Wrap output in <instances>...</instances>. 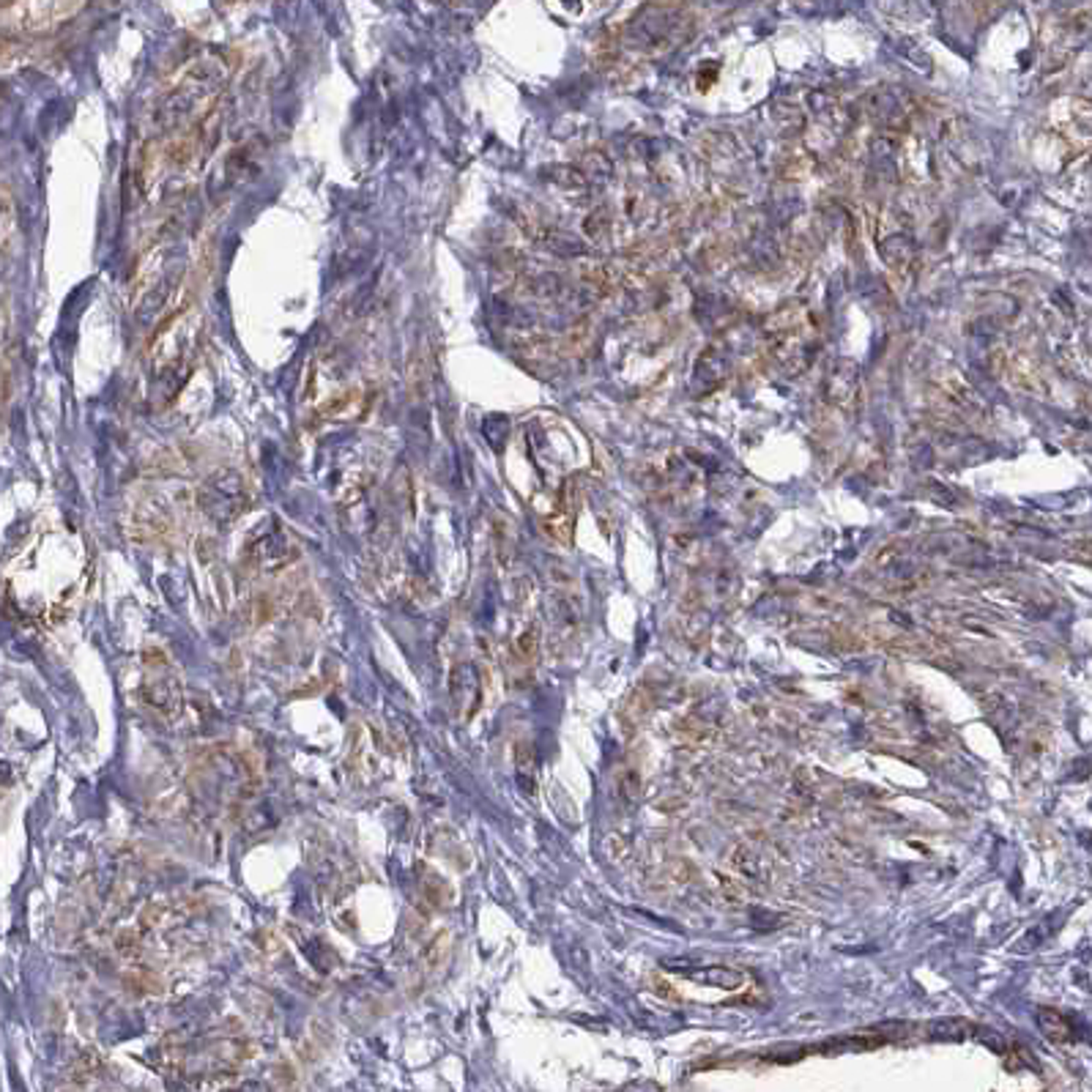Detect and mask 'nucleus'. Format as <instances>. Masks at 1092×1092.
Returning <instances> with one entry per match:
<instances>
[{
  "mask_svg": "<svg viewBox=\"0 0 1092 1092\" xmlns=\"http://www.w3.org/2000/svg\"><path fill=\"white\" fill-rule=\"evenodd\" d=\"M649 710H652V698L646 696V690H644V688H639V690H635V693L627 698L625 715H627L632 723H641V720L649 715Z\"/></svg>",
  "mask_w": 1092,
  "mask_h": 1092,
  "instance_id": "5",
  "label": "nucleus"
},
{
  "mask_svg": "<svg viewBox=\"0 0 1092 1092\" xmlns=\"http://www.w3.org/2000/svg\"><path fill=\"white\" fill-rule=\"evenodd\" d=\"M663 967L671 969V972L688 974L693 983H703V986H712V989H728V991H734V989H739V986L747 983V974L739 972V969H732V967H703V969H693V967H685V961H663Z\"/></svg>",
  "mask_w": 1092,
  "mask_h": 1092,
  "instance_id": "1",
  "label": "nucleus"
},
{
  "mask_svg": "<svg viewBox=\"0 0 1092 1092\" xmlns=\"http://www.w3.org/2000/svg\"><path fill=\"white\" fill-rule=\"evenodd\" d=\"M4 50H6V41H4V39H0V53H4Z\"/></svg>",
  "mask_w": 1092,
  "mask_h": 1092,
  "instance_id": "10",
  "label": "nucleus"
},
{
  "mask_svg": "<svg viewBox=\"0 0 1092 1092\" xmlns=\"http://www.w3.org/2000/svg\"><path fill=\"white\" fill-rule=\"evenodd\" d=\"M923 1030H925V1038H931V1040H950V1043H955V1040H964V1038L972 1035V1024L967 1018L947 1016V1018L928 1021Z\"/></svg>",
  "mask_w": 1092,
  "mask_h": 1092,
  "instance_id": "3",
  "label": "nucleus"
},
{
  "mask_svg": "<svg viewBox=\"0 0 1092 1092\" xmlns=\"http://www.w3.org/2000/svg\"><path fill=\"white\" fill-rule=\"evenodd\" d=\"M1035 1024H1038V1030L1049 1038L1052 1043H1067L1074 1038V1027H1071V1021H1067L1060 1010H1052V1008H1040L1038 1013H1035Z\"/></svg>",
  "mask_w": 1092,
  "mask_h": 1092,
  "instance_id": "2",
  "label": "nucleus"
},
{
  "mask_svg": "<svg viewBox=\"0 0 1092 1092\" xmlns=\"http://www.w3.org/2000/svg\"><path fill=\"white\" fill-rule=\"evenodd\" d=\"M717 884H720V890H723V896L732 901V903H739L742 898H745V887L732 876V874H720L717 871Z\"/></svg>",
  "mask_w": 1092,
  "mask_h": 1092,
  "instance_id": "7",
  "label": "nucleus"
},
{
  "mask_svg": "<svg viewBox=\"0 0 1092 1092\" xmlns=\"http://www.w3.org/2000/svg\"><path fill=\"white\" fill-rule=\"evenodd\" d=\"M732 866L742 874V876H747V879H759V881H764V876H767V857L761 854V852H756L750 844H739L734 852H732Z\"/></svg>",
  "mask_w": 1092,
  "mask_h": 1092,
  "instance_id": "4",
  "label": "nucleus"
},
{
  "mask_svg": "<svg viewBox=\"0 0 1092 1092\" xmlns=\"http://www.w3.org/2000/svg\"><path fill=\"white\" fill-rule=\"evenodd\" d=\"M972 1030H974V1038L981 1040L983 1046H989L994 1054H1008L1010 1046H1008V1040H1005L1003 1032H996L991 1027H972Z\"/></svg>",
  "mask_w": 1092,
  "mask_h": 1092,
  "instance_id": "6",
  "label": "nucleus"
},
{
  "mask_svg": "<svg viewBox=\"0 0 1092 1092\" xmlns=\"http://www.w3.org/2000/svg\"><path fill=\"white\" fill-rule=\"evenodd\" d=\"M639 789H641L639 775H635V772H625L622 781H619L622 800H625V803H635V800H639Z\"/></svg>",
  "mask_w": 1092,
  "mask_h": 1092,
  "instance_id": "8",
  "label": "nucleus"
},
{
  "mask_svg": "<svg viewBox=\"0 0 1092 1092\" xmlns=\"http://www.w3.org/2000/svg\"><path fill=\"white\" fill-rule=\"evenodd\" d=\"M652 986H654V989H652L654 994L666 996V999H676V996H679L676 991H671V986H668L666 981H660V977H657V981H652Z\"/></svg>",
  "mask_w": 1092,
  "mask_h": 1092,
  "instance_id": "9",
  "label": "nucleus"
}]
</instances>
